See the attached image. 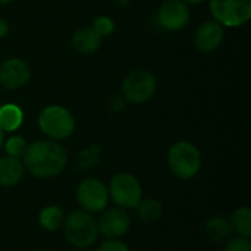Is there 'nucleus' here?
I'll return each instance as SVG.
<instances>
[{"instance_id": "f257e3e1", "label": "nucleus", "mask_w": 251, "mask_h": 251, "mask_svg": "<svg viewBox=\"0 0 251 251\" xmlns=\"http://www.w3.org/2000/svg\"><path fill=\"white\" fill-rule=\"evenodd\" d=\"M22 163L32 176L50 179L63 172L68 163V153L54 140H37L26 146Z\"/></svg>"}, {"instance_id": "f03ea898", "label": "nucleus", "mask_w": 251, "mask_h": 251, "mask_svg": "<svg viewBox=\"0 0 251 251\" xmlns=\"http://www.w3.org/2000/svg\"><path fill=\"white\" fill-rule=\"evenodd\" d=\"M62 228L66 241L76 249L91 247L99 237L97 221L91 213L85 210H76L65 216Z\"/></svg>"}, {"instance_id": "7ed1b4c3", "label": "nucleus", "mask_w": 251, "mask_h": 251, "mask_svg": "<svg viewBox=\"0 0 251 251\" xmlns=\"http://www.w3.org/2000/svg\"><path fill=\"white\" fill-rule=\"evenodd\" d=\"M168 166L179 179H191L201 169V154L190 141H176L168 153Z\"/></svg>"}, {"instance_id": "20e7f679", "label": "nucleus", "mask_w": 251, "mask_h": 251, "mask_svg": "<svg viewBox=\"0 0 251 251\" xmlns=\"http://www.w3.org/2000/svg\"><path fill=\"white\" fill-rule=\"evenodd\" d=\"M38 126L49 140L59 141L72 135L75 129V119L66 107L53 104L40 112Z\"/></svg>"}, {"instance_id": "39448f33", "label": "nucleus", "mask_w": 251, "mask_h": 251, "mask_svg": "<svg viewBox=\"0 0 251 251\" xmlns=\"http://www.w3.org/2000/svg\"><path fill=\"white\" fill-rule=\"evenodd\" d=\"M109 199L122 209H135L143 199V187L137 176L128 172L116 174L109 185Z\"/></svg>"}, {"instance_id": "423d86ee", "label": "nucleus", "mask_w": 251, "mask_h": 251, "mask_svg": "<svg viewBox=\"0 0 251 251\" xmlns=\"http://www.w3.org/2000/svg\"><path fill=\"white\" fill-rule=\"evenodd\" d=\"M157 90V78L149 69H135L126 75L122 84L124 97L132 104L147 103Z\"/></svg>"}, {"instance_id": "0eeeda50", "label": "nucleus", "mask_w": 251, "mask_h": 251, "mask_svg": "<svg viewBox=\"0 0 251 251\" xmlns=\"http://www.w3.org/2000/svg\"><path fill=\"white\" fill-rule=\"evenodd\" d=\"M210 12L222 26H241L251 18V0H210Z\"/></svg>"}, {"instance_id": "6e6552de", "label": "nucleus", "mask_w": 251, "mask_h": 251, "mask_svg": "<svg viewBox=\"0 0 251 251\" xmlns=\"http://www.w3.org/2000/svg\"><path fill=\"white\" fill-rule=\"evenodd\" d=\"M76 200L82 210L88 213H100L109 204V190L103 181L97 178H85L76 188Z\"/></svg>"}, {"instance_id": "1a4fd4ad", "label": "nucleus", "mask_w": 251, "mask_h": 251, "mask_svg": "<svg viewBox=\"0 0 251 251\" xmlns=\"http://www.w3.org/2000/svg\"><path fill=\"white\" fill-rule=\"evenodd\" d=\"M97 221L99 234L107 240H121L131 228V218L122 207H106Z\"/></svg>"}, {"instance_id": "9d476101", "label": "nucleus", "mask_w": 251, "mask_h": 251, "mask_svg": "<svg viewBox=\"0 0 251 251\" xmlns=\"http://www.w3.org/2000/svg\"><path fill=\"white\" fill-rule=\"evenodd\" d=\"M157 21L168 31H179L190 22V9L182 0H166L159 7Z\"/></svg>"}, {"instance_id": "9b49d317", "label": "nucleus", "mask_w": 251, "mask_h": 251, "mask_svg": "<svg viewBox=\"0 0 251 251\" xmlns=\"http://www.w3.org/2000/svg\"><path fill=\"white\" fill-rule=\"evenodd\" d=\"M31 78L28 63L18 57H10L0 65V85L7 90H18L24 87Z\"/></svg>"}, {"instance_id": "f8f14e48", "label": "nucleus", "mask_w": 251, "mask_h": 251, "mask_svg": "<svg viewBox=\"0 0 251 251\" xmlns=\"http://www.w3.org/2000/svg\"><path fill=\"white\" fill-rule=\"evenodd\" d=\"M222 41H224V28L215 19L203 22L194 34L196 47L204 53L219 49Z\"/></svg>"}, {"instance_id": "ddd939ff", "label": "nucleus", "mask_w": 251, "mask_h": 251, "mask_svg": "<svg viewBox=\"0 0 251 251\" xmlns=\"http://www.w3.org/2000/svg\"><path fill=\"white\" fill-rule=\"evenodd\" d=\"M25 175L22 159L3 156L0 157V187L12 188L18 185Z\"/></svg>"}, {"instance_id": "4468645a", "label": "nucleus", "mask_w": 251, "mask_h": 251, "mask_svg": "<svg viewBox=\"0 0 251 251\" xmlns=\"http://www.w3.org/2000/svg\"><path fill=\"white\" fill-rule=\"evenodd\" d=\"M101 41L103 38L91 26L79 28L78 31L74 32L71 38V44L74 50H76L81 54H91L97 51L101 46Z\"/></svg>"}, {"instance_id": "2eb2a0df", "label": "nucleus", "mask_w": 251, "mask_h": 251, "mask_svg": "<svg viewBox=\"0 0 251 251\" xmlns=\"http://www.w3.org/2000/svg\"><path fill=\"white\" fill-rule=\"evenodd\" d=\"M204 232L213 243H226L229 238H232V234H234L229 219L224 216L210 218L206 222Z\"/></svg>"}, {"instance_id": "dca6fc26", "label": "nucleus", "mask_w": 251, "mask_h": 251, "mask_svg": "<svg viewBox=\"0 0 251 251\" xmlns=\"http://www.w3.org/2000/svg\"><path fill=\"white\" fill-rule=\"evenodd\" d=\"M65 212L59 206H46L38 213V224L49 232H56L63 226Z\"/></svg>"}, {"instance_id": "f3484780", "label": "nucleus", "mask_w": 251, "mask_h": 251, "mask_svg": "<svg viewBox=\"0 0 251 251\" xmlns=\"http://www.w3.org/2000/svg\"><path fill=\"white\" fill-rule=\"evenodd\" d=\"M24 121V113L19 106L7 103L0 106V129L3 132L16 131Z\"/></svg>"}, {"instance_id": "a211bd4d", "label": "nucleus", "mask_w": 251, "mask_h": 251, "mask_svg": "<svg viewBox=\"0 0 251 251\" xmlns=\"http://www.w3.org/2000/svg\"><path fill=\"white\" fill-rule=\"evenodd\" d=\"M232 231L238 237L250 238L251 237V209L249 206H241L237 210H234L231 219Z\"/></svg>"}, {"instance_id": "6ab92c4d", "label": "nucleus", "mask_w": 251, "mask_h": 251, "mask_svg": "<svg viewBox=\"0 0 251 251\" xmlns=\"http://www.w3.org/2000/svg\"><path fill=\"white\" fill-rule=\"evenodd\" d=\"M135 209L143 222H156L163 216V206L156 199H141Z\"/></svg>"}, {"instance_id": "aec40b11", "label": "nucleus", "mask_w": 251, "mask_h": 251, "mask_svg": "<svg viewBox=\"0 0 251 251\" xmlns=\"http://www.w3.org/2000/svg\"><path fill=\"white\" fill-rule=\"evenodd\" d=\"M26 146H28L26 140L19 135H13V137L7 138L3 144V147L6 150V156L16 157V159H22V156L26 150Z\"/></svg>"}, {"instance_id": "412c9836", "label": "nucleus", "mask_w": 251, "mask_h": 251, "mask_svg": "<svg viewBox=\"0 0 251 251\" xmlns=\"http://www.w3.org/2000/svg\"><path fill=\"white\" fill-rule=\"evenodd\" d=\"M91 28L101 38H104V37H109V35L113 34V31H115V22L109 16H97V18H94Z\"/></svg>"}, {"instance_id": "4be33fe9", "label": "nucleus", "mask_w": 251, "mask_h": 251, "mask_svg": "<svg viewBox=\"0 0 251 251\" xmlns=\"http://www.w3.org/2000/svg\"><path fill=\"white\" fill-rule=\"evenodd\" d=\"M224 251H251L250 238H244V237L229 238L225 244Z\"/></svg>"}, {"instance_id": "5701e85b", "label": "nucleus", "mask_w": 251, "mask_h": 251, "mask_svg": "<svg viewBox=\"0 0 251 251\" xmlns=\"http://www.w3.org/2000/svg\"><path fill=\"white\" fill-rule=\"evenodd\" d=\"M97 251H129L126 244L121 240H106L100 244Z\"/></svg>"}, {"instance_id": "b1692460", "label": "nucleus", "mask_w": 251, "mask_h": 251, "mask_svg": "<svg viewBox=\"0 0 251 251\" xmlns=\"http://www.w3.org/2000/svg\"><path fill=\"white\" fill-rule=\"evenodd\" d=\"M7 31H9V28H7V22H6L4 19H1V18H0V40H1V38H4V37L7 35Z\"/></svg>"}, {"instance_id": "393cba45", "label": "nucleus", "mask_w": 251, "mask_h": 251, "mask_svg": "<svg viewBox=\"0 0 251 251\" xmlns=\"http://www.w3.org/2000/svg\"><path fill=\"white\" fill-rule=\"evenodd\" d=\"M182 1L187 4H199V3H203L204 0H182Z\"/></svg>"}, {"instance_id": "a878e982", "label": "nucleus", "mask_w": 251, "mask_h": 251, "mask_svg": "<svg viewBox=\"0 0 251 251\" xmlns=\"http://www.w3.org/2000/svg\"><path fill=\"white\" fill-rule=\"evenodd\" d=\"M3 144H4V132L0 129V151H1V149H3Z\"/></svg>"}, {"instance_id": "bb28decb", "label": "nucleus", "mask_w": 251, "mask_h": 251, "mask_svg": "<svg viewBox=\"0 0 251 251\" xmlns=\"http://www.w3.org/2000/svg\"><path fill=\"white\" fill-rule=\"evenodd\" d=\"M13 0H0V4H7V3H12Z\"/></svg>"}]
</instances>
